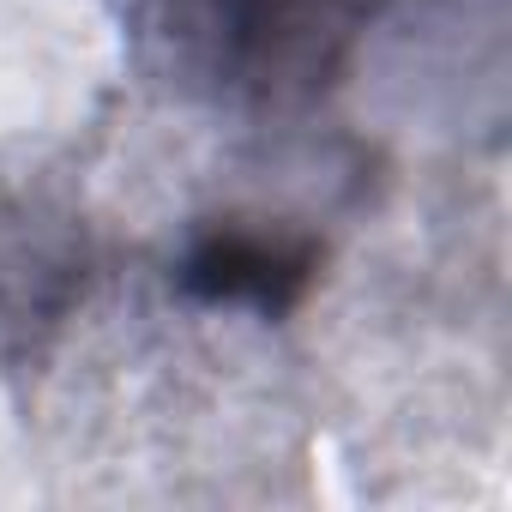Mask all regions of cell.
Wrapping results in <instances>:
<instances>
[{
    "instance_id": "cell-1",
    "label": "cell",
    "mask_w": 512,
    "mask_h": 512,
    "mask_svg": "<svg viewBox=\"0 0 512 512\" xmlns=\"http://www.w3.org/2000/svg\"><path fill=\"white\" fill-rule=\"evenodd\" d=\"M320 266V253L308 241H272V235H247V229H217L205 235L187 266H181V284L193 296H211V302H253V308H290L308 278Z\"/></svg>"
}]
</instances>
